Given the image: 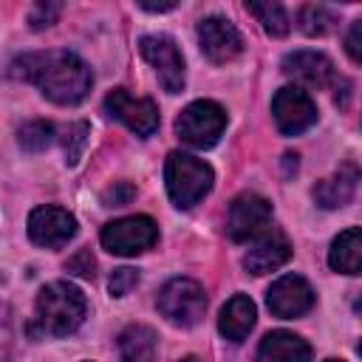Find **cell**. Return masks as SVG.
<instances>
[{
  "instance_id": "52a82bcc",
  "label": "cell",
  "mask_w": 362,
  "mask_h": 362,
  "mask_svg": "<svg viewBox=\"0 0 362 362\" xmlns=\"http://www.w3.org/2000/svg\"><path fill=\"white\" fill-rule=\"evenodd\" d=\"M272 226V204L255 192H243L232 201L229 206V221H226V232L232 240L238 243H249L257 240L269 232Z\"/></svg>"
},
{
  "instance_id": "484cf974",
  "label": "cell",
  "mask_w": 362,
  "mask_h": 362,
  "mask_svg": "<svg viewBox=\"0 0 362 362\" xmlns=\"http://www.w3.org/2000/svg\"><path fill=\"white\" fill-rule=\"evenodd\" d=\"M136 283H139V272L130 269V266H122V269H116V272L110 274L107 288H110L113 297H124L130 288H136Z\"/></svg>"
},
{
  "instance_id": "1f68e13d",
  "label": "cell",
  "mask_w": 362,
  "mask_h": 362,
  "mask_svg": "<svg viewBox=\"0 0 362 362\" xmlns=\"http://www.w3.org/2000/svg\"><path fill=\"white\" fill-rule=\"evenodd\" d=\"M181 362H201V359H198V356H184Z\"/></svg>"
},
{
  "instance_id": "e0dca14e",
  "label": "cell",
  "mask_w": 362,
  "mask_h": 362,
  "mask_svg": "<svg viewBox=\"0 0 362 362\" xmlns=\"http://www.w3.org/2000/svg\"><path fill=\"white\" fill-rule=\"evenodd\" d=\"M257 320V308L252 303V297L246 294H235L226 300V305L221 308L218 317V331L229 339V342H243L249 337V331L255 328Z\"/></svg>"
},
{
  "instance_id": "6da1fadb",
  "label": "cell",
  "mask_w": 362,
  "mask_h": 362,
  "mask_svg": "<svg viewBox=\"0 0 362 362\" xmlns=\"http://www.w3.org/2000/svg\"><path fill=\"white\" fill-rule=\"evenodd\" d=\"M11 76L34 82L42 96H48L57 105H76L90 90V68L85 59H79L74 51L54 48V51H37L25 54L11 62Z\"/></svg>"
},
{
  "instance_id": "603a6c76",
  "label": "cell",
  "mask_w": 362,
  "mask_h": 362,
  "mask_svg": "<svg viewBox=\"0 0 362 362\" xmlns=\"http://www.w3.org/2000/svg\"><path fill=\"white\" fill-rule=\"evenodd\" d=\"M334 23H337V17H334V11L325 8V6H303V11H300V28H303L308 37H322V34H328V31L334 28Z\"/></svg>"
},
{
  "instance_id": "f1b7e54d",
  "label": "cell",
  "mask_w": 362,
  "mask_h": 362,
  "mask_svg": "<svg viewBox=\"0 0 362 362\" xmlns=\"http://www.w3.org/2000/svg\"><path fill=\"white\" fill-rule=\"evenodd\" d=\"M359 31H362V20H354V25H351V31H348V54H351V59L354 62H362V48H359Z\"/></svg>"
},
{
  "instance_id": "44dd1931",
  "label": "cell",
  "mask_w": 362,
  "mask_h": 362,
  "mask_svg": "<svg viewBox=\"0 0 362 362\" xmlns=\"http://www.w3.org/2000/svg\"><path fill=\"white\" fill-rule=\"evenodd\" d=\"M246 11L257 17V23L263 25L266 34L272 37H286L291 23H288V14L280 3H246Z\"/></svg>"
},
{
  "instance_id": "ffe728a7",
  "label": "cell",
  "mask_w": 362,
  "mask_h": 362,
  "mask_svg": "<svg viewBox=\"0 0 362 362\" xmlns=\"http://www.w3.org/2000/svg\"><path fill=\"white\" fill-rule=\"evenodd\" d=\"M156 331L147 325H127L119 334V359L122 362H150L156 356Z\"/></svg>"
},
{
  "instance_id": "ac0fdd59",
  "label": "cell",
  "mask_w": 362,
  "mask_h": 362,
  "mask_svg": "<svg viewBox=\"0 0 362 362\" xmlns=\"http://www.w3.org/2000/svg\"><path fill=\"white\" fill-rule=\"evenodd\" d=\"M356 181H359V170L354 164H342L334 175L322 178L317 187H314V201L325 209H337V206H345L354 192H356Z\"/></svg>"
},
{
  "instance_id": "5bb4252c",
  "label": "cell",
  "mask_w": 362,
  "mask_h": 362,
  "mask_svg": "<svg viewBox=\"0 0 362 362\" xmlns=\"http://www.w3.org/2000/svg\"><path fill=\"white\" fill-rule=\"evenodd\" d=\"M283 71L291 79H297L308 88H328L331 79H334V65L320 51H291V54H286Z\"/></svg>"
},
{
  "instance_id": "7a4b0ae2",
  "label": "cell",
  "mask_w": 362,
  "mask_h": 362,
  "mask_svg": "<svg viewBox=\"0 0 362 362\" xmlns=\"http://www.w3.org/2000/svg\"><path fill=\"white\" fill-rule=\"evenodd\" d=\"M85 314H88V300L68 280H54L42 286L34 303V325L40 334H48V337L74 334L82 325Z\"/></svg>"
},
{
  "instance_id": "3957f363",
  "label": "cell",
  "mask_w": 362,
  "mask_h": 362,
  "mask_svg": "<svg viewBox=\"0 0 362 362\" xmlns=\"http://www.w3.org/2000/svg\"><path fill=\"white\" fill-rule=\"evenodd\" d=\"M164 181H167V192L173 198L175 206L189 209L195 206L209 189H212V167L189 153H170L167 164H164Z\"/></svg>"
},
{
  "instance_id": "83f0119b",
  "label": "cell",
  "mask_w": 362,
  "mask_h": 362,
  "mask_svg": "<svg viewBox=\"0 0 362 362\" xmlns=\"http://www.w3.org/2000/svg\"><path fill=\"white\" fill-rule=\"evenodd\" d=\"M68 269L74 272V274H79V277H93L96 272V260H93V255L88 252V249H79L71 260H68Z\"/></svg>"
},
{
  "instance_id": "2e32d148",
  "label": "cell",
  "mask_w": 362,
  "mask_h": 362,
  "mask_svg": "<svg viewBox=\"0 0 362 362\" xmlns=\"http://www.w3.org/2000/svg\"><path fill=\"white\" fill-rule=\"evenodd\" d=\"M288 257H291V246H288L286 235H280V232H266V235L257 238V243L246 252L243 266H246L249 274H269V272L280 269Z\"/></svg>"
},
{
  "instance_id": "cb8c5ba5",
  "label": "cell",
  "mask_w": 362,
  "mask_h": 362,
  "mask_svg": "<svg viewBox=\"0 0 362 362\" xmlns=\"http://www.w3.org/2000/svg\"><path fill=\"white\" fill-rule=\"evenodd\" d=\"M59 14H62V3H57V0H40V3L31 6V11H28V23H31V28L40 31V28L54 25Z\"/></svg>"
},
{
  "instance_id": "7402d4cb",
  "label": "cell",
  "mask_w": 362,
  "mask_h": 362,
  "mask_svg": "<svg viewBox=\"0 0 362 362\" xmlns=\"http://www.w3.org/2000/svg\"><path fill=\"white\" fill-rule=\"evenodd\" d=\"M17 141H20L23 150L40 153V150H45V147L54 141V124H51V122H42V119L25 122V124L17 130Z\"/></svg>"
},
{
  "instance_id": "30bf717a",
  "label": "cell",
  "mask_w": 362,
  "mask_h": 362,
  "mask_svg": "<svg viewBox=\"0 0 362 362\" xmlns=\"http://www.w3.org/2000/svg\"><path fill=\"white\" fill-rule=\"evenodd\" d=\"M107 116L119 119L124 127H130L136 136H153L158 130V107L153 99L130 96L124 88H116L105 96Z\"/></svg>"
},
{
  "instance_id": "8fae6325",
  "label": "cell",
  "mask_w": 362,
  "mask_h": 362,
  "mask_svg": "<svg viewBox=\"0 0 362 362\" xmlns=\"http://www.w3.org/2000/svg\"><path fill=\"white\" fill-rule=\"evenodd\" d=\"M266 305L280 320H294L314 305V288L300 274H283L266 291Z\"/></svg>"
},
{
  "instance_id": "9a60e30c",
  "label": "cell",
  "mask_w": 362,
  "mask_h": 362,
  "mask_svg": "<svg viewBox=\"0 0 362 362\" xmlns=\"http://www.w3.org/2000/svg\"><path fill=\"white\" fill-rule=\"evenodd\" d=\"M255 362H311V345L291 331H269L257 345Z\"/></svg>"
},
{
  "instance_id": "4dcf8cb0",
  "label": "cell",
  "mask_w": 362,
  "mask_h": 362,
  "mask_svg": "<svg viewBox=\"0 0 362 362\" xmlns=\"http://www.w3.org/2000/svg\"><path fill=\"white\" fill-rule=\"evenodd\" d=\"M283 164H286V173L291 175V173L297 170V156H291V153H286V156H283Z\"/></svg>"
},
{
  "instance_id": "5b68a950",
  "label": "cell",
  "mask_w": 362,
  "mask_h": 362,
  "mask_svg": "<svg viewBox=\"0 0 362 362\" xmlns=\"http://www.w3.org/2000/svg\"><path fill=\"white\" fill-rule=\"evenodd\" d=\"M158 311L173 325H181V328L198 325L206 311V291L201 283L189 277H173L158 291Z\"/></svg>"
},
{
  "instance_id": "9c48e42d",
  "label": "cell",
  "mask_w": 362,
  "mask_h": 362,
  "mask_svg": "<svg viewBox=\"0 0 362 362\" xmlns=\"http://www.w3.org/2000/svg\"><path fill=\"white\" fill-rule=\"evenodd\" d=\"M272 116L283 136H297L317 122V107L303 88L286 85L272 99Z\"/></svg>"
},
{
  "instance_id": "d4e9b609",
  "label": "cell",
  "mask_w": 362,
  "mask_h": 362,
  "mask_svg": "<svg viewBox=\"0 0 362 362\" xmlns=\"http://www.w3.org/2000/svg\"><path fill=\"white\" fill-rule=\"evenodd\" d=\"M88 133H90V127L85 122H76V124L68 127V133H65V161L68 164L79 161V156H82V150L88 144Z\"/></svg>"
},
{
  "instance_id": "4fadbf2b",
  "label": "cell",
  "mask_w": 362,
  "mask_h": 362,
  "mask_svg": "<svg viewBox=\"0 0 362 362\" xmlns=\"http://www.w3.org/2000/svg\"><path fill=\"white\" fill-rule=\"evenodd\" d=\"M198 42H201V51H204L212 62H218V65L232 62V59L243 51V37H240V31H238L226 17H218V14L204 17V20L198 23Z\"/></svg>"
},
{
  "instance_id": "d6a6232c",
  "label": "cell",
  "mask_w": 362,
  "mask_h": 362,
  "mask_svg": "<svg viewBox=\"0 0 362 362\" xmlns=\"http://www.w3.org/2000/svg\"><path fill=\"white\" fill-rule=\"evenodd\" d=\"M325 362H339V359H325Z\"/></svg>"
},
{
  "instance_id": "8992f818",
  "label": "cell",
  "mask_w": 362,
  "mask_h": 362,
  "mask_svg": "<svg viewBox=\"0 0 362 362\" xmlns=\"http://www.w3.org/2000/svg\"><path fill=\"white\" fill-rule=\"evenodd\" d=\"M158 240V226L147 215H130L105 223L102 229V246L110 255H139L150 249Z\"/></svg>"
},
{
  "instance_id": "ba28073f",
  "label": "cell",
  "mask_w": 362,
  "mask_h": 362,
  "mask_svg": "<svg viewBox=\"0 0 362 362\" xmlns=\"http://www.w3.org/2000/svg\"><path fill=\"white\" fill-rule=\"evenodd\" d=\"M139 51L156 68L158 82L164 85L167 93H181L184 90V57H181L173 37L147 34V37L139 40Z\"/></svg>"
},
{
  "instance_id": "277c9868",
  "label": "cell",
  "mask_w": 362,
  "mask_h": 362,
  "mask_svg": "<svg viewBox=\"0 0 362 362\" xmlns=\"http://www.w3.org/2000/svg\"><path fill=\"white\" fill-rule=\"evenodd\" d=\"M226 127V113L218 102L212 99H198V102H189L181 116L175 119V133L181 141H187L189 147H198V150H206L212 147L221 133Z\"/></svg>"
},
{
  "instance_id": "7c38bea8",
  "label": "cell",
  "mask_w": 362,
  "mask_h": 362,
  "mask_svg": "<svg viewBox=\"0 0 362 362\" xmlns=\"http://www.w3.org/2000/svg\"><path fill=\"white\" fill-rule=\"evenodd\" d=\"M76 235V218L62 206H37L28 215V238L37 246L57 249Z\"/></svg>"
},
{
  "instance_id": "4316f807",
  "label": "cell",
  "mask_w": 362,
  "mask_h": 362,
  "mask_svg": "<svg viewBox=\"0 0 362 362\" xmlns=\"http://www.w3.org/2000/svg\"><path fill=\"white\" fill-rule=\"evenodd\" d=\"M133 195H136V187L127 184V181H119V184H113V187L102 195V201H105L107 206H124V204L133 201Z\"/></svg>"
},
{
  "instance_id": "f546056e",
  "label": "cell",
  "mask_w": 362,
  "mask_h": 362,
  "mask_svg": "<svg viewBox=\"0 0 362 362\" xmlns=\"http://www.w3.org/2000/svg\"><path fill=\"white\" fill-rule=\"evenodd\" d=\"M141 8H147V11H170V8H175V3H139Z\"/></svg>"
},
{
  "instance_id": "d6986e66",
  "label": "cell",
  "mask_w": 362,
  "mask_h": 362,
  "mask_svg": "<svg viewBox=\"0 0 362 362\" xmlns=\"http://www.w3.org/2000/svg\"><path fill=\"white\" fill-rule=\"evenodd\" d=\"M328 263L334 272L342 274H359L362 266V232L359 226H348L345 232H339L328 249Z\"/></svg>"
}]
</instances>
